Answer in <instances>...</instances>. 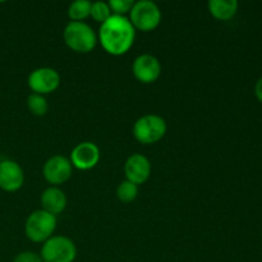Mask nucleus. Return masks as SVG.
Here are the masks:
<instances>
[{
  "mask_svg": "<svg viewBox=\"0 0 262 262\" xmlns=\"http://www.w3.org/2000/svg\"><path fill=\"white\" fill-rule=\"evenodd\" d=\"M136 37V28L129 18L112 14L100 25L99 38L102 48L112 55H123L132 48Z\"/></svg>",
  "mask_w": 262,
  "mask_h": 262,
  "instance_id": "1",
  "label": "nucleus"
},
{
  "mask_svg": "<svg viewBox=\"0 0 262 262\" xmlns=\"http://www.w3.org/2000/svg\"><path fill=\"white\" fill-rule=\"evenodd\" d=\"M64 41L76 53L86 54L94 50L97 36L90 25L84 22H71L64 28Z\"/></svg>",
  "mask_w": 262,
  "mask_h": 262,
  "instance_id": "2",
  "label": "nucleus"
},
{
  "mask_svg": "<svg viewBox=\"0 0 262 262\" xmlns=\"http://www.w3.org/2000/svg\"><path fill=\"white\" fill-rule=\"evenodd\" d=\"M56 228V216L45 211V210H36L28 215L25 224V233L27 238L32 242H45L53 237V233Z\"/></svg>",
  "mask_w": 262,
  "mask_h": 262,
  "instance_id": "3",
  "label": "nucleus"
},
{
  "mask_svg": "<svg viewBox=\"0 0 262 262\" xmlns=\"http://www.w3.org/2000/svg\"><path fill=\"white\" fill-rule=\"evenodd\" d=\"M40 256L43 262H73L77 256V248L69 238L53 235L43 242Z\"/></svg>",
  "mask_w": 262,
  "mask_h": 262,
  "instance_id": "4",
  "label": "nucleus"
},
{
  "mask_svg": "<svg viewBox=\"0 0 262 262\" xmlns=\"http://www.w3.org/2000/svg\"><path fill=\"white\" fill-rule=\"evenodd\" d=\"M166 133V123L161 117L147 114L136 120L133 125V135L138 142L143 145H152L160 141Z\"/></svg>",
  "mask_w": 262,
  "mask_h": 262,
  "instance_id": "5",
  "label": "nucleus"
},
{
  "mask_svg": "<svg viewBox=\"0 0 262 262\" xmlns=\"http://www.w3.org/2000/svg\"><path fill=\"white\" fill-rule=\"evenodd\" d=\"M129 20L133 27L141 31H152L160 25L161 10L158 4L151 0H140L135 2L130 9Z\"/></svg>",
  "mask_w": 262,
  "mask_h": 262,
  "instance_id": "6",
  "label": "nucleus"
},
{
  "mask_svg": "<svg viewBox=\"0 0 262 262\" xmlns=\"http://www.w3.org/2000/svg\"><path fill=\"white\" fill-rule=\"evenodd\" d=\"M27 82L30 89L35 94L45 95L58 89L60 84V76L55 69L42 67L31 72Z\"/></svg>",
  "mask_w": 262,
  "mask_h": 262,
  "instance_id": "7",
  "label": "nucleus"
},
{
  "mask_svg": "<svg viewBox=\"0 0 262 262\" xmlns=\"http://www.w3.org/2000/svg\"><path fill=\"white\" fill-rule=\"evenodd\" d=\"M43 178L54 187L68 181L72 176V163L63 155H54L45 163L42 169Z\"/></svg>",
  "mask_w": 262,
  "mask_h": 262,
  "instance_id": "8",
  "label": "nucleus"
},
{
  "mask_svg": "<svg viewBox=\"0 0 262 262\" xmlns=\"http://www.w3.org/2000/svg\"><path fill=\"white\" fill-rule=\"evenodd\" d=\"M132 72L136 78L142 83H152L160 77L161 64L156 56L151 54H142L133 61Z\"/></svg>",
  "mask_w": 262,
  "mask_h": 262,
  "instance_id": "9",
  "label": "nucleus"
},
{
  "mask_svg": "<svg viewBox=\"0 0 262 262\" xmlns=\"http://www.w3.org/2000/svg\"><path fill=\"white\" fill-rule=\"evenodd\" d=\"M100 160V150L94 142H81L72 150V166L79 170H89L96 166Z\"/></svg>",
  "mask_w": 262,
  "mask_h": 262,
  "instance_id": "10",
  "label": "nucleus"
},
{
  "mask_svg": "<svg viewBox=\"0 0 262 262\" xmlns=\"http://www.w3.org/2000/svg\"><path fill=\"white\" fill-rule=\"evenodd\" d=\"M25 173L15 161L5 159L0 161V188L5 192H15L23 186Z\"/></svg>",
  "mask_w": 262,
  "mask_h": 262,
  "instance_id": "11",
  "label": "nucleus"
},
{
  "mask_svg": "<svg viewBox=\"0 0 262 262\" xmlns=\"http://www.w3.org/2000/svg\"><path fill=\"white\" fill-rule=\"evenodd\" d=\"M124 173L127 181L135 184H142L151 174V164L146 156L141 154H133L127 159L124 165Z\"/></svg>",
  "mask_w": 262,
  "mask_h": 262,
  "instance_id": "12",
  "label": "nucleus"
},
{
  "mask_svg": "<svg viewBox=\"0 0 262 262\" xmlns=\"http://www.w3.org/2000/svg\"><path fill=\"white\" fill-rule=\"evenodd\" d=\"M42 210L53 215H59L67 206V196L59 187H49L41 194Z\"/></svg>",
  "mask_w": 262,
  "mask_h": 262,
  "instance_id": "13",
  "label": "nucleus"
},
{
  "mask_svg": "<svg viewBox=\"0 0 262 262\" xmlns=\"http://www.w3.org/2000/svg\"><path fill=\"white\" fill-rule=\"evenodd\" d=\"M209 10L216 19L228 20L235 15L238 10L237 0H210Z\"/></svg>",
  "mask_w": 262,
  "mask_h": 262,
  "instance_id": "14",
  "label": "nucleus"
},
{
  "mask_svg": "<svg viewBox=\"0 0 262 262\" xmlns=\"http://www.w3.org/2000/svg\"><path fill=\"white\" fill-rule=\"evenodd\" d=\"M91 2L89 0H76L68 8V15L73 22H82V19L90 15Z\"/></svg>",
  "mask_w": 262,
  "mask_h": 262,
  "instance_id": "15",
  "label": "nucleus"
},
{
  "mask_svg": "<svg viewBox=\"0 0 262 262\" xmlns=\"http://www.w3.org/2000/svg\"><path fill=\"white\" fill-rule=\"evenodd\" d=\"M27 106L32 114L38 115V117L45 115L49 109L48 100L43 97V95L35 94V92H32V94L27 97Z\"/></svg>",
  "mask_w": 262,
  "mask_h": 262,
  "instance_id": "16",
  "label": "nucleus"
},
{
  "mask_svg": "<svg viewBox=\"0 0 262 262\" xmlns=\"http://www.w3.org/2000/svg\"><path fill=\"white\" fill-rule=\"evenodd\" d=\"M138 194V186L129 181H123L117 188V197L122 202L135 201Z\"/></svg>",
  "mask_w": 262,
  "mask_h": 262,
  "instance_id": "17",
  "label": "nucleus"
},
{
  "mask_svg": "<svg viewBox=\"0 0 262 262\" xmlns=\"http://www.w3.org/2000/svg\"><path fill=\"white\" fill-rule=\"evenodd\" d=\"M90 15H91L96 22H99L100 25H101V23H104L105 20L112 15V10H110V7L107 3L95 2V3H91Z\"/></svg>",
  "mask_w": 262,
  "mask_h": 262,
  "instance_id": "18",
  "label": "nucleus"
},
{
  "mask_svg": "<svg viewBox=\"0 0 262 262\" xmlns=\"http://www.w3.org/2000/svg\"><path fill=\"white\" fill-rule=\"evenodd\" d=\"M110 10L114 12L117 15H124L125 13L130 12L135 2L133 0H110L109 3Z\"/></svg>",
  "mask_w": 262,
  "mask_h": 262,
  "instance_id": "19",
  "label": "nucleus"
},
{
  "mask_svg": "<svg viewBox=\"0 0 262 262\" xmlns=\"http://www.w3.org/2000/svg\"><path fill=\"white\" fill-rule=\"evenodd\" d=\"M13 262H43L40 255L35 252H31V251H25V252L18 253L14 257Z\"/></svg>",
  "mask_w": 262,
  "mask_h": 262,
  "instance_id": "20",
  "label": "nucleus"
},
{
  "mask_svg": "<svg viewBox=\"0 0 262 262\" xmlns=\"http://www.w3.org/2000/svg\"><path fill=\"white\" fill-rule=\"evenodd\" d=\"M255 94L256 97L258 99V101L262 102V77L256 82V86H255Z\"/></svg>",
  "mask_w": 262,
  "mask_h": 262,
  "instance_id": "21",
  "label": "nucleus"
}]
</instances>
